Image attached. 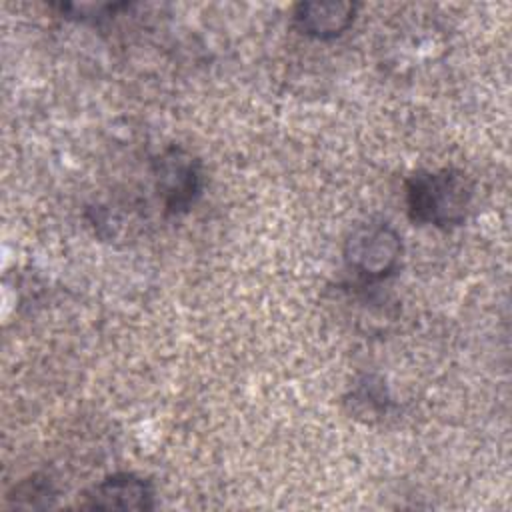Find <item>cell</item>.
Segmentation results:
<instances>
[{"instance_id":"cell-5","label":"cell","mask_w":512,"mask_h":512,"mask_svg":"<svg viewBox=\"0 0 512 512\" xmlns=\"http://www.w3.org/2000/svg\"><path fill=\"white\" fill-rule=\"evenodd\" d=\"M358 2H298L292 8L294 28L312 40H334L342 36L356 20Z\"/></svg>"},{"instance_id":"cell-4","label":"cell","mask_w":512,"mask_h":512,"mask_svg":"<svg viewBox=\"0 0 512 512\" xmlns=\"http://www.w3.org/2000/svg\"><path fill=\"white\" fill-rule=\"evenodd\" d=\"M78 506L88 510H152L156 492L148 478L134 472H116L90 486Z\"/></svg>"},{"instance_id":"cell-7","label":"cell","mask_w":512,"mask_h":512,"mask_svg":"<svg viewBox=\"0 0 512 512\" xmlns=\"http://www.w3.org/2000/svg\"><path fill=\"white\" fill-rule=\"evenodd\" d=\"M132 4L128 2H116V4H94V2H58L52 4L54 10H58V14L62 18L68 20H78V22H96L108 16H116L120 10L130 8Z\"/></svg>"},{"instance_id":"cell-2","label":"cell","mask_w":512,"mask_h":512,"mask_svg":"<svg viewBox=\"0 0 512 512\" xmlns=\"http://www.w3.org/2000/svg\"><path fill=\"white\" fill-rule=\"evenodd\" d=\"M402 250L398 230L382 218H372L348 232L342 244V260L354 282L372 286L388 280L398 270Z\"/></svg>"},{"instance_id":"cell-6","label":"cell","mask_w":512,"mask_h":512,"mask_svg":"<svg viewBox=\"0 0 512 512\" xmlns=\"http://www.w3.org/2000/svg\"><path fill=\"white\" fill-rule=\"evenodd\" d=\"M346 402L350 404V412L356 418H364L366 422L382 418L384 414H388L392 406L386 386L382 384V380H376L374 376H366L360 382H356Z\"/></svg>"},{"instance_id":"cell-1","label":"cell","mask_w":512,"mask_h":512,"mask_svg":"<svg viewBox=\"0 0 512 512\" xmlns=\"http://www.w3.org/2000/svg\"><path fill=\"white\" fill-rule=\"evenodd\" d=\"M474 196L472 176L454 166L416 170L404 182L406 214L418 226L448 230L464 224Z\"/></svg>"},{"instance_id":"cell-3","label":"cell","mask_w":512,"mask_h":512,"mask_svg":"<svg viewBox=\"0 0 512 512\" xmlns=\"http://www.w3.org/2000/svg\"><path fill=\"white\" fill-rule=\"evenodd\" d=\"M154 192L166 216H182L200 200L206 184L202 160L180 144L158 152L150 164Z\"/></svg>"}]
</instances>
